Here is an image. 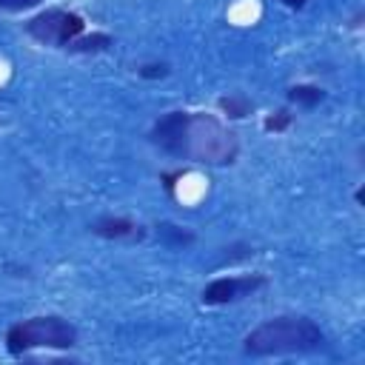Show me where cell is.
I'll return each instance as SVG.
<instances>
[{
	"label": "cell",
	"instance_id": "obj_1",
	"mask_svg": "<svg viewBox=\"0 0 365 365\" xmlns=\"http://www.w3.org/2000/svg\"><path fill=\"white\" fill-rule=\"evenodd\" d=\"M148 140L177 160L200 165H231L240 157V140L214 114L202 111H168L163 114Z\"/></svg>",
	"mask_w": 365,
	"mask_h": 365
},
{
	"label": "cell",
	"instance_id": "obj_2",
	"mask_svg": "<svg viewBox=\"0 0 365 365\" xmlns=\"http://www.w3.org/2000/svg\"><path fill=\"white\" fill-rule=\"evenodd\" d=\"M325 345V331L297 314L271 317L254 331L245 334L242 348L251 356H285V354H311Z\"/></svg>",
	"mask_w": 365,
	"mask_h": 365
},
{
	"label": "cell",
	"instance_id": "obj_3",
	"mask_svg": "<svg viewBox=\"0 0 365 365\" xmlns=\"http://www.w3.org/2000/svg\"><path fill=\"white\" fill-rule=\"evenodd\" d=\"M77 345V328L57 314H43V317H29L6 331V348L9 354L20 356L37 348L48 351H68Z\"/></svg>",
	"mask_w": 365,
	"mask_h": 365
},
{
	"label": "cell",
	"instance_id": "obj_4",
	"mask_svg": "<svg viewBox=\"0 0 365 365\" xmlns=\"http://www.w3.org/2000/svg\"><path fill=\"white\" fill-rule=\"evenodd\" d=\"M83 29L86 20L77 11H66V9H46L26 23L29 37H34L43 46H60V48H66L68 40H74L77 34H83Z\"/></svg>",
	"mask_w": 365,
	"mask_h": 365
},
{
	"label": "cell",
	"instance_id": "obj_5",
	"mask_svg": "<svg viewBox=\"0 0 365 365\" xmlns=\"http://www.w3.org/2000/svg\"><path fill=\"white\" fill-rule=\"evenodd\" d=\"M265 282H268V279H265L262 274L217 277V279H211V282L202 288L200 299H202V305H228V302H237V299H242V297L257 294L259 288H265Z\"/></svg>",
	"mask_w": 365,
	"mask_h": 365
},
{
	"label": "cell",
	"instance_id": "obj_6",
	"mask_svg": "<svg viewBox=\"0 0 365 365\" xmlns=\"http://www.w3.org/2000/svg\"><path fill=\"white\" fill-rule=\"evenodd\" d=\"M91 234L103 237V240H143L145 237V228L128 217H97L91 225H88Z\"/></svg>",
	"mask_w": 365,
	"mask_h": 365
},
{
	"label": "cell",
	"instance_id": "obj_7",
	"mask_svg": "<svg viewBox=\"0 0 365 365\" xmlns=\"http://www.w3.org/2000/svg\"><path fill=\"white\" fill-rule=\"evenodd\" d=\"M154 234H157V240H160L165 248H188V245H194V240H197V234H194L191 228L177 225V222H157V225H154Z\"/></svg>",
	"mask_w": 365,
	"mask_h": 365
},
{
	"label": "cell",
	"instance_id": "obj_8",
	"mask_svg": "<svg viewBox=\"0 0 365 365\" xmlns=\"http://www.w3.org/2000/svg\"><path fill=\"white\" fill-rule=\"evenodd\" d=\"M108 46H114V37L106 31H91V34H77L74 40H68L66 51L71 54H100Z\"/></svg>",
	"mask_w": 365,
	"mask_h": 365
},
{
	"label": "cell",
	"instance_id": "obj_9",
	"mask_svg": "<svg viewBox=\"0 0 365 365\" xmlns=\"http://www.w3.org/2000/svg\"><path fill=\"white\" fill-rule=\"evenodd\" d=\"M288 100L302 106V108H314V106H319L325 100V91L319 86H314V83H297V86L288 88Z\"/></svg>",
	"mask_w": 365,
	"mask_h": 365
},
{
	"label": "cell",
	"instance_id": "obj_10",
	"mask_svg": "<svg viewBox=\"0 0 365 365\" xmlns=\"http://www.w3.org/2000/svg\"><path fill=\"white\" fill-rule=\"evenodd\" d=\"M217 108H220L228 120H245V117L254 111V103H251L245 94H228V97H220V100H217Z\"/></svg>",
	"mask_w": 365,
	"mask_h": 365
},
{
	"label": "cell",
	"instance_id": "obj_11",
	"mask_svg": "<svg viewBox=\"0 0 365 365\" xmlns=\"http://www.w3.org/2000/svg\"><path fill=\"white\" fill-rule=\"evenodd\" d=\"M288 125H291V111L288 108H279L274 114H265V120H262V128L265 131H274V134L288 131Z\"/></svg>",
	"mask_w": 365,
	"mask_h": 365
},
{
	"label": "cell",
	"instance_id": "obj_12",
	"mask_svg": "<svg viewBox=\"0 0 365 365\" xmlns=\"http://www.w3.org/2000/svg\"><path fill=\"white\" fill-rule=\"evenodd\" d=\"M137 74H140L143 80H160V77H165V74H168V63H163V60L143 63V66H137Z\"/></svg>",
	"mask_w": 365,
	"mask_h": 365
},
{
	"label": "cell",
	"instance_id": "obj_13",
	"mask_svg": "<svg viewBox=\"0 0 365 365\" xmlns=\"http://www.w3.org/2000/svg\"><path fill=\"white\" fill-rule=\"evenodd\" d=\"M43 0H0V11H26V9H34Z\"/></svg>",
	"mask_w": 365,
	"mask_h": 365
},
{
	"label": "cell",
	"instance_id": "obj_14",
	"mask_svg": "<svg viewBox=\"0 0 365 365\" xmlns=\"http://www.w3.org/2000/svg\"><path fill=\"white\" fill-rule=\"evenodd\" d=\"M182 174H185V168H177V171H171V174H168V171H163V174H160V182L165 185V191H168V194H174V182H177V180H182Z\"/></svg>",
	"mask_w": 365,
	"mask_h": 365
},
{
	"label": "cell",
	"instance_id": "obj_15",
	"mask_svg": "<svg viewBox=\"0 0 365 365\" xmlns=\"http://www.w3.org/2000/svg\"><path fill=\"white\" fill-rule=\"evenodd\" d=\"M308 0H282V6H288V9H302Z\"/></svg>",
	"mask_w": 365,
	"mask_h": 365
},
{
	"label": "cell",
	"instance_id": "obj_16",
	"mask_svg": "<svg viewBox=\"0 0 365 365\" xmlns=\"http://www.w3.org/2000/svg\"><path fill=\"white\" fill-rule=\"evenodd\" d=\"M354 200H356V205H362V202H365V191H362V188H356V194H354Z\"/></svg>",
	"mask_w": 365,
	"mask_h": 365
}]
</instances>
